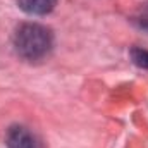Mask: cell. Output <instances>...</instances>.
I'll use <instances>...</instances> for the list:
<instances>
[{"mask_svg":"<svg viewBox=\"0 0 148 148\" xmlns=\"http://www.w3.org/2000/svg\"><path fill=\"white\" fill-rule=\"evenodd\" d=\"M9 148H41L36 136L23 126H12L5 136Z\"/></svg>","mask_w":148,"mask_h":148,"instance_id":"cell-2","label":"cell"},{"mask_svg":"<svg viewBox=\"0 0 148 148\" xmlns=\"http://www.w3.org/2000/svg\"><path fill=\"white\" fill-rule=\"evenodd\" d=\"M140 23H141V26H147L148 28V9L143 10V14H141V17H140Z\"/></svg>","mask_w":148,"mask_h":148,"instance_id":"cell-5","label":"cell"},{"mask_svg":"<svg viewBox=\"0 0 148 148\" xmlns=\"http://www.w3.org/2000/svg\"><path fill=\"white\" fill-rule=\"evenodd\" d=\"M52 43H53V38H52L50 29L35 23L23 24L21 28H17L14 35L16 52L26 60L43 59L50 52Z\"/></svg>","mask_w":148,"mask_h":148,"instance_id":"cell-1","label":"cell"},{"mask_svg":"<svg viewBox=\"0 0 148 148\" xmlns=\"http://www.w3.org/2000/svg\"><path fill=\"white\" fill-rule=\"evenodd\" d=\"M131 59L136 66L143 67V69H148V50H143V48H134L131 50Z\"/></svg>","mask_w":148,"mask_h":148,"instance_id":"cell-4","label":"cell"},{"mask_svg":"<svg viewBox=\"0 0 148 148\" xmlns=\"http://www.w3.org/2000/svg\"><path fill=\"white\" fill-rule=\"evenodd\" d=\"M55 3H57V0H17V5L24 12L35 14V16L48 14L55 7Z\"/></svg>","mask_w":148,"mask_h":148,"instance_id":"cell-3","label":"cell"}]
</instances>
